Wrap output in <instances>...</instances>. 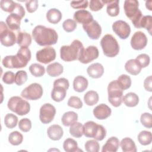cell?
I'll list each match as a JSON object with an SVG mask.
<instances>
[{"instance_id": "7dc6e473", "label": "cell", "mask_w": 152, "mask_h": 152, "mask_svg": "<svg viewBox=\"0 0 152 152\" xmlns=\"http://www.w3.org/2000/svg\"><path fill=\"white\" fill-rule=\"evenodd\" d=\"M137 62L139 64L141 68H145L147 66L150 61V56L145 53H142L139 55L135 59Z\"/></svg>"}, {"instance_id": "7c38bea8", "label": "cell", "mask_w": 152, "mask_h": 152, "mask_svg": "<svg viewBox=\"0 0 152 152\" xmlns=\"http://www.w3.org/2000/svg\"><path fill=\"white\" fill-rule=\"evenodd\" d=\"M113 31L122 39L128 38L131 33L129 25L123 20H118L112 25Z\"/></svg>"}, {"instance_id": "836d02e7", "label": "cell", "mask_w": 152, "mask_h": 152, "mask_svg": "<svg viewBox=\"0 0 152 152\" xmlns=\"http://www.w3.org/2000/svg\"><path fill=\"white\" fill-rule=\"evenodd\" d=\"M70 134L75 138H80L83 135V125L80 123L75 122L70 125Z\"/></svg>"}, {"instance_id": "11a10c76", "label": "cell", "mask_w": 152, "mask_h": 152, "mask_svg": "<svg viewBox=\"0 0 152 152\" xmlns=\"http://www.w3.org/2000/svg\"><path fill=\"white\" fill-rule=\"evenodd\" d=\"M88 2L87 0L72 1L71 2V6L75 9H83L86 8L88 7Z\"/></svg>"}, {"instance_id": "e0dca14e", "label": "cell", "mask_w": 152, "mask_h": 152, "mask_svg": "<svg viewBox=\"0 0 152 152\" xmlns=\"http://www.w3.org/2000/svg\"><path fill=\"white\" fill-rule=\"evenodd\" d=\"M111 109L106 104H100L93 109V114L95 118L103 120L107 118L111 114Z\"/></svg>"}, {"instance_id": "f6af8a7d", "label": "cell", "mask_w": 152, "mask_h": 152, "mask_svg": "<svg viewBox=\"0 0 152 152\" xmlns=\"http://www.w3.org/2000/svg\"><path fill=\"white\" fill-rule=\"evenodd\" d=\"M140 121L144 126L147 128H151L152 127V116L151 113L147 112L143 113L141 115Z\"/></svg>"}, {"instance_id": "5bb4252c", "label": "cell", "mask_w": 152, "mask_h": 152, "mask_svg": "<svg viewBox=\"0 0 152 152\" xmlns=\"http://www.w3.org/2000/svg\"><path fill=\"white\" fill-rule=\"evenodd\" d=\"M83 28L86 32L88 36L93 40L98 39L102 33V28L100 24L95 20H93L90 23L83 24Z\"/></svg>"}, {"instance_id": "f546056e", "label": "cell", "mask_w": 152, "mask_h": 152, "mask_svg": "<svg viewBox=\"0 0 152 152\" xmlns=\"http://www.w3.org/2000/svg\"><path fill=\"white\" fill-rule=\"evenodd\" d=\"M105 3L107 5L106 11L107 14L111 17H116L119 14V1H105Z\"/></svg>"}, {"instance_id": "6f0895ef", "label": "cell", "mask_w": 152, "mask_h": 152, "mask_svg": "<svg viewBox=\"0 0 152 152\" xmlns=\"http://www.w3.org/2000/svg\"><path fill=\"white\" fill-rule=\"evenodd\" d=\"M144 87L145 89L148 91H151L152 88H151V75L148 76L147 77L144 81Z\"/></svg>"}, {"instance_id": "8d00e7d4", "label": "cell", "mask_w": 152, "mask_h": 152, "mask_svg": "<svg viewBox=\"0 0 152 152\" xmlns=\"http://www.w3.org/2000/svg\"><path fill=\"white\" fill-rule=\"evenodd\" d=\"M29 71L31 74L36 77L43 76L45 73V69L43 66L39 64H33L29 66Z\"/></svg>"}, {"instance_id": "7a4b0ae2", "label": "cell", "mask_w": 152, "mask_h": 152, "mask_svg": "<svg viewBox=\"0 0 152 152\" xmlns=\"http://www.w3.org/2000/svg\"><path fill=\"white\" fill-rule=\"evenodd\" d=\"M31 59V52L27 47L21 48L15 55H8L2 59V65L7 68L25 67Z\"/></svg>"}, {"instance_id": "681fc988", "label": "cell", "mask_w": 152, "mask_h": 152, "mask_svg": "<svg viewBox=\"0 0 152 152\" xmlns=\"http://www.w3.org/2000/svg\"><path fill=\"white\" fill-rule=\"evenodd\" d=\"M68 106L75 109H80L83 106V102L81 99L77 96H71L67 103Z\"/></svg>"}, {"instance_id": "74e56055", "label": "cell", "mask_w": 152, "mask_h": 152, "mask_svg": "<svg viewBox=\"0 0 152 152\" xmlns=\"http://www.w3.org/2000/svg\"><path fill=\"white\" fill-rule=\"evenodd\" d=\"M116 81L123 90L128 89L131 86V79L129 76L126 74H122L119 76Z\"/></svg>"}, {"instance_id": "b9f144b4", "label": "cell", "mask_w": 152, "mask_h": 152, "mask_svg": "<svg viewBox=\"0 0 152 152\" xmlns=\"http://www.w3.org/2000/svg\"><path fill=\"white\" fill-rule=\"evenodd\" d=\"M18 122V118L14 114L8 113L4 118V123L5 126L10 129L16 126Z\"/></svg>"}, {"instance_id": "60d3db41", "label": "cell", "mask_w": 152, "mask_h": 152, "mask_svg": "<svg viewBox=\"0 0 152 152\" xmlns=\"http://www.w3.org/2000/svg\"><path fill=\"white\" fill-rule=\"evenodd\" d=\"M17 3L11 0H1V8L5 12L12 13L16 8Z\"/></svg>"}, {"instance_id": "f35d334b", "label": "cell", "mask_w": 152, "mask_h": 152, "mask_svg": "<svg viewBox=\"0 0 152 152\" xmlns=\"http://www.w3.org/2000/svg\"><path fill=\"white\" fill-rule=\"evenodd\" d=\"M145 28L148 30L149 33L151 34V28H152V17L151 15H144L141 18L139 25L138 28Z\"/></svg>"}, {"instance_id": "8992f818", "label": "cell", "mask_w": 152, "mask_h": 152, "mask_svg": "<svg viewBox=\"0 0 152 152\" xmlns=\"http://www.w3.org/2000/svg\"><path fill=\"white\" fill-rule=\"evenodd\" d=\"M7 105L10 110L20 116L27 114L30 110L29 103L19 96L11 97L9 99Z\"/></svg>"}, {"instance_id": "83f0119b", "label": "cell", "mask_w": 152, "mask_h": 152, "mask_svg": "<svg viewBox=\"0 0 152 152\" xmlns=\"http://www.w3.org/2000/svg\"><path fill=\"white\" fill-rule=\"evenodd\" d=\"M97 128V124L93 121H88L83 125V134L86 137L94 138Z\"/></svg>"}, {"instance_id": "ee69618b", "label": "cell", "mask_w": 152, "mask_h": 152, "mask_svg": "<svg viewBox=\"0 0 152 152\" xmlns=\"http://www.w3.org/2000/svg\"><path fill=\"white\" fill-rule=\"evenodd\" d=\"M27 80V74L25 71L20 70L16 72L15 77V83L17 86H21L24 84Z\"/></svg>"}, {"instance_id": "bcb514c9", "label": "cell", "mask_w": 152, "mask_h": 152, "mask_svg": "<svg viewBox=\"0 0 152 152\" xmlns=\"http://www.w3.org/2000/svg\"><path fill=\"white\" fill-rule=\"evenodd\" d=\"M62 27L66 32H71L76 28L77 23L72 19H66L63 22Z\"/></svg>"}, {"instance_id": "f907efd6", "label": "cell", "mask_w": 152, "mask_h": 152, "mask_svg": "<svg viewBox=\"0 0 152 152\" xmlns=\"http://www.w3.org/2000/svg\"><path fill=\"white\" fill-rule=\"evenodd\" d=\"M105 4V1H104L99 0H91L90 1L89 7L91 11H97L101 10Z\"/></svg>"}, {"instance_id": "52a82bcc", "label": "cell", "mask_w": 152, "mask_h": 152, "mask_svg": "<svg viewBox=\"0 0 152 152\" xmlns=\"http://www.w3.org/2000/svg\"><path fill=\"white\" fill-rule=\"evenodd\" d=\"M108 100L114 107L119 106L123 102V90L116 80L111 81L107 87Z\"/></svg>"}, {"instance_id": "2e32d148", "label": "cell", "mask_w": 152, "mask_h": 152, "mask_svg": "<svg viewBox=\"0 0 152 152\" xmlns=\"http://www.w3.org/2000/svg\"><path fill=\"white\" fill-rule=\"evenodd\" d=\"M74 19L78 23L87 24L93 20L91 14L85 10H80L75 11L74 14Z\"/></svg>"}, {"instance_id": "30bf717a", "label": "cell", "mask_w": 152, "mask_h": 152, "mask_svg": "<svg viewBox=\"0 0 152 152\" xmlns=\"http://www.w3.org/2000/svg\"><path fill=\"white\" fill-rule=\"evenodd\" d=\"M55 114V107L50 103H45L40 109L39 118L43 124H47L53 121Z\"/></svg>"}, {"instance_id": "ab89813d", "label": "cell", "mask_w": 152, "mask_h": 152, "mask_svg": "<svg viewBox=\"0 0 152 152\" xmlns=\"http://www.w3.org/2000/svg\"><path fill=\"white\" fill-rule=\"evenodd\" d=\"M23 140V135L18 131H13L10 134L8 141L13 145H18L20 144Z\"/></svg>"}, {"instance_id": "d4e9b609", "label": "cell", "mask_w": 152, "mask_h": 152, "mask_svg": "<svg viewBox=\"0 0 152 152\" xmlns=\"http://www.w3.org/2000/svg\"><path fill=\"white\" fill-rule=\"evenodd\" d=\"M17 43L21 47H28L31 45V37L26 32H18L17 36Z\"/></svg>"}, {"instance_id": "cb8c5ba5", "label": "cell", "mask_w": 152, "mask_h": 152, "mask_svg": "<svg viewBox=\"0 0 152 152\" xmlns=\"http://www.w3.org/2000/svg\"><path fill=\"white\" fill-rule=\"evenodd\" d=\"M66 89L61 86H53L51 92L52 99L57 102L62 101L66 96Z\"/></svg>"}, {"instance_id": "f1b7e54d", "label": "cell", "mask_w": 152, "mask_h": 152, "mask_svg": "<svg viewBox=\"0 0 152 152\" xmlns=\"http://www.w3.org/2000/svg\"><path fill=\"white\" fill-rule=\"evenodd\" d=\"M124 152H136L137 147L134 141L130 138L126 137L122 139L120 143Z\"/></svg>"}, {"instance_id": "ffe728a7", "label": "cell", "mask_w": 152, "mask_h": 152, "mask_svg": "<svg viewBox=\"0 0 152 152\" xmlns=\"http://www.w3.org/2000/svg\"><path fill=\"white\" fill-rule=\"evenodd\" d=\"M49 138L52 140L57 141L60 140L64 134L62 127L59 125H52L50 126L47 131Z\"/></svg>"}, {"instance_id": "d590c367", "label": "cell", "mask_w": 152, "mask_h": 152, "mask_svg": "<svg viewBox=\"0 0 152 152\" xmlns=\"http://www.w3.org/2000/svg\"><path fill=\"white\" fill-rule=\"evenodd\" d=\"M138 140L139 142L143 145H147L151 144L152 141V135L151 132L147 131H142L138 135Z\"/></svg>"}, {"instance_id": "c3c4849f", "label": "cell", "mask_w": 152, "mask_h": 152, "mask_svg": "<svg viewBox=\"0 0 152 152\" xmlns=\"http://www.w3.org/2000/svg\"><path fill=\"white\" fill-rule=\"evenodd\" d=\"M18 127L20 129L24 132H28L30 130L31 128V121L28 118L21 119L18 123Z\"/></svg>"}, {"instance_id": "ac0fdd59", "label": "cell", "mask_w": 152, "mask_h": 152, "mask_svg": "<svg viewBox=\"0 0 152 152\" xmlns=\"http://www.w3.org/2000/svg\"><path fill=\"white\" fill-rule=\"evenodd\" d=\"M23 18L17 14L11 13L6 19V23L8 28L13 30H18L20 28L21 20Z\"/></svg>"}, {"instance_id": "816d5d0a", "label": "cell", "mask_w": 152, "mask_h": 152, "mask_svg": "<svg viewBox=\"0 0 152 152\" xmlns=\"http://www.w3.org/2000/svg\"><path fill=\"white\" fill-rule=\"evenodd\" d=\"M106 135V131L105 128L101 125L97 124V130L95 134V135L93 138L97 141H102L103 140Z\"/></svg>"}, {"instance_id": "3957f363", "label": "cell", "mask_w": 152, "mask_h": 152, "mask_svg": "<svg viewBox=\"0 0 152 152\" xmlns=\"http://www.w3.org/2000/svg\"><path fill=\"white\" fill-rule=\"evenodd\" d=\"M84 48L78 40H74L70 45H64L60 49L61 58L66 62L78 59Z\"/></svg>"}, {"instance_id": "db71d44e", "label": "cell", "mask_w": 152, "mask_h": 152, "mask_svg": "<svg viewBox=\"0 0 152 152\" xmlns=\"http://www.w3.org/2000/svg\"><path fill=\"white\" fill-rule=\"evenodd\" d=\"M26 7L28 12L32 13L37 9L38 1L37 0L27 1L26 2Z\"/></svg>"}, {"instance_id": "f5cc1de1", "label": "cell", "mask_w": 152, "mask_h": 152, "mask_svg": "<svg viewBox=\"0 0 152 152\" xmlns=\"http://www.w3.org/2000/svg\"><path fill=\"white\" fill-rule=\"evenodd\" d=\"M15 74L12 71H7L2 76V81L7 84H11L15 82Z\"/></svg>"}, {"instance_id": "277c9868", "label": "cell", "mask_w": 152, "mask_h": 152, "mask_svg": "<svg viewBox=\"0 0 152 152\" xmlns=\"http://www.w3.org/2000/svg\"><path fill=\"white\" fill-rule=\"evenodd\" d=\"M138 7L139 3L136 0H126L124 2V8L125 13L136 28H138L139 23L143 16Z\"/></svg>"}, {"instance_id": "9f6ffc18", "label": "cell", "mask_w": 152, "mask_h": 152, "mask_svg": "<svg viewBox=\"0 0 152 152\" xmlns=\"http://www.w3.org/2000/svg\"><path fill=\"white\" fill-rule=\"evenodd\" d=\"M69 81L67 79L65 78H58L53 82V86H61L65 88L66 90H68L69 87Z\"/></svg>"}, {"instance_id": "8fae6325", "label": "cell", "mask_w": 152, "mask_h": 152, "mask_svg": "<svg viewBox=\"0 0 152 152\" xmlns=\"http://www.w3.org/2000/svg\"><path fill=\"white\" fill-rule=\"evenodd\" d=\"M36 59L38 62L47 64L56 58V52L54 48L48 46L36 52Z\"/></svg>"}, {"instance_id": "9a60e30c", "label": "cell", "mask_w": 152, "mask_h": 152, "mask_svg": "<svg viewBox=\"0 0 152 152\" xmlns=\"http://www.w3.org/2000/svg\"><path fill=\"white\" fill-rule=\"evenodd\" d=\"M147 37L146 35L141 31H136L131 37V45L135 50H141L147 44Z\"/></svg>"}, {"instance_id": "603a6c76", "label": "cell", "mask_w": 152, "mask_h": 152, "mask_svg": "<svg viewBox=\"0 0 152 152\" xmlns=\"http://www.w3.org/2000/svg\"><path fill=\"white\" fill-rule=\"evenodd\" d=\"M141 67L135 59H131L128 60L125 64V70L131 75H138L141 70Z\"/></svg>"}, {"instance_id": "6da1fadb", "label": "cell", "mask_w": 152, "mask_h": 152, "mask_svg": "<svg viewBox=\"0 0 152 152\" xmlns=\"http://www.w3.org/2000/svg\"><path fill=\"white\" fill-rule=\"evenodd\" d=\"M32 36L35 42L42 46L56 44L58 38V34L54 29L42 25H38L33 28Z\"/></svg>"}, {"instance_id": "680465c9", "label": "cell", "mask_w": 152, "mask_h": 152, "mask_svg": "<svg viewBox=\"0 0 152 152\" xmlns=\"http://www.w3.org/2000/svg\"><path fill=\"white\" fill-rule=\"evenodd\" d=\"M145 6L147 8H148L150 11H151V1H146L145 2Z\"/></svg>"}, {"instance_id": "e575fe53", "label": "cell", "mask_w": 152, "mask_h": 152, "mask_svg": "<svg viewBox=\"0 0 152 152\" xmlns=\"http://www.w3.org/2000/svg\"><path fill=\"white\" fill-rule=\"evenodd\" d=\"M63 147L65 151L66 152H75L78 151H82L78 148V144L76 141L72 138L66 139L63 144Z\"/></svg>"}, {"instance_id": "d6986e66", "label": "cell", "mask_w": 152, "mask_h": 152, "mask_svg": "<svg viewBox=\"0 0 152 152\" xmlns=\"http://www.w3.org/2000/svg\"><path fill=\"white\" fill-rule=\"evenodd\" d=\"M87 72L90 77L98 78L101 77L103 74L104 68L100 63H94L88 66Z\"/></svg>"}, {"instance_id": "1f68e13d", "label": "cell", "mask_w": 152, "mask_h": 152, "mask_svg": "<svg viewBox=\"0 0 152 152\" xmlns=\"http://www.w3.org/2000/svg\"><path fill=\"white\" fill-rule=\"evenodd\" d=\"M123 101L125 104L128 107L136 106L139 102L138 96L134 93L130 92L123 97Z\"/></svg>"}, {"instance_id": "ba28073f", "label": "cell", "mask_w": 152, "mask_h": 152, "mask_svg": "<svg viewBox=\"0 0 152 152\" xmlns=\"http://www.w3.org/2000/svg\"><path fill=\"white\" fill-rule=\"evenodd\" d=\"M0 40L2 45L9 47L17 42V36L14 32L9 29L4 21L0 22Z\"/></svg>"}, {"instance_id": "484cf974", "label": "cell", "mask_w": 152, "mask_h": 152, "mask_svg": "<svg viewBox=\"0 0 152 152\" xmlns=\"http://www.w3.org/2000/svg\"><path fill=\"white\" fill-rule=\"evenodd\" d=\"M64 68L62 65L58 62H54L48 65L46 72L50 77H58L63 72Z\"/></svg>"}, {"instance_id": "d6a6232c", "label": "cell", "mask_w": 152, "mask_h": 152, "mask_svg": "<svg viewBox=\"0 0 152 152\" xmlns=\"http://www.w3.org/2000/svg\"><path fill=\"white\" fill-rule=\"evenodd\" d=\"M99 95L97 93L93 90L87 91L84 96V100L88 106H93L99 101Z\"/></svg>"}, {"instance_id": "4316f807", "label": "cell", "mask_w": 152, "mask_h": 152, "mask_svg": "<svg viewBox=\"0 0 152 152\" xmlns=\"http://www.w3.org/2000/svg\"><path fill=\"white\" fill-rule=\"evenodd\" d=\"M61 12L56 8H51L46 13V18L48 21L52 24L58 23L62 19Z\"/></svg>"}, {"instance_id": "4dcf8cb0", "label": "cell", "mask_w": 152, "mask_h": 152, "mask_svg": "<svg viewBox=\"0 0 152 152\" xmlns=\"http://www.w3.org/2000/svg\"><path fill=\"white\" fill-rule=\"evenodd\" d=\"M78 119V115L73 111H69L65 112L61 119L62 124L64 126H70L73 123L77 122Z\"/></svg>"}, {"instance_id": "9c48e42d", "label": "cell", "mask_w": 152, "mask_h": 152, "mask_svg": "<svg viewBox=\"0 0 152 152\" xmlns=\"http://www.w3.org/2000/svg\"><path fill=\"white\" fill-rule=\"evenodd\" d=\"M43 88L40 84L34 83L26 87L21 92V96L28 100H36L43 95Z\"/></svg>"}, {"instance_id": "44dd1931", "label": "cell", "mask_w": 152, "mask_h": 152, "mask_svg": "<svg viewBox=\"0 0 152 152\" xmlns=\"http://www.w3.org/2000/svg\"><path fill=\"white\" fill-rule=\"evenodd\" d=\"M119 145V141L116 137L109 138L102 147V152H116Z\"/></svg>"}, {"instance_id": "7bdbcfd3", "label": "cell", "mask_w": 152, "mask_h": 152, "mask_svg": "<svg viewBox=\"0 0 152 152\" xmlns=\"http://www.w3.org/2000/svg\"><path fill=\"white\" fill-rule=\"evenodd\" d=\"M84 147L87 152H98L100 145L96 140H90L85 143Z\"/></svg>"}, {"instance_id": "7402d4cb", "label": "cell", "mask_w": 152, "mask_h": 152, "mask_svg": "<svg viewBox=\"0 0 152 152\" xmlns=\"http://www.w3.org/2000/svg\"><path fill=\"white\" fill-rule=\"evenodd\" d=\"M88 80L83 76H77L73 81V88L75 91L81 93L84 91L88 87Z\"/></svg>"}, {"instance_id": "5b68a950", "label": "cell", "mask_w": 152, "mask_h": 152, "mask_svg": "<svg viewBox=\"0 0 152 152\" xmlns=\"http://www.w3.org/2000/svg\"><path fill=\"white\" fill-rule=\"evenodd\" d=\"M103 53L110 58L116 56L119 52V46L116 39L110 34L104 35L100 40Z\"/></svg>"}, {"instance_id": "4fadbf2b", "label": "cell", "mask_w": 152, "mask_h": 152, "mask_svg": "<svg viewBox=\"0 0 152 152\" xmlns=\"http://www.w3.org/2000/svg\"><path fill=\"white\" fill-rule=\"evenodd\" d=\"M99 50L96 46H89L84 49L78 58V61L83 64H88L97 59L99 56Z\"/></svg>"}]
</instances>
